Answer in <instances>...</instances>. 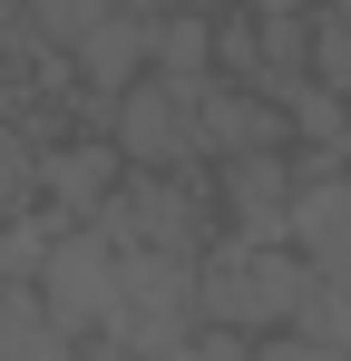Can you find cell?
Returning <instances> with one entry per match:
<instances>
[{
  "mask_svg": "<svg viewBox=\"0 0 351 361\" xmlns=\"http://www.w3.org/2000/svg\"><path fill=\"white\" fill-rule=\"evenodd\" d=\"M254 361H351L332 342H302V332H273V342H254Z\"/></svg>",
  "mask_w": 351,
  "mask_h": 361,
  "instance_id": "obj_9",
  "label": "cell"
},
{
  "mask_svg": "<svg viewBox=\"0 0 351 361\" xmlns=\"http://www.w3.org/2000/svg\"><path fill=\"white\" fill-rule=\"evenodd\" d=\"M283 235H292V254H302V264H312L322 283H342V274H351V166L292 195Z\"/></svg>",
  "mask_w": 351,
  "mask_h": 361,
  "instance_id": "obj_6",
  "label": "cell"
},
{
  "mask_svg": "<svg viewBox=\"0 0 351 361\" xmlns=\"http://www.w3.org/2000/svg\"><path fill=\"white\" fill-rule=\"evenodd\" d=\"M302 302H312V264L292 254V244H205V264H195V322L205 332H244V342H273L302 322Z\"/></svg>",
  "mask_w": 351,
  "mask_h": 361,
  "instance_id": "obj_1",
  "label": "cell"
},
{
  "mask_svg": "<svg viewBox=\"0 0 351 361\" xmlns=\"http://www.w3.org/2000/svg\"><path fill=\"white\" fill-rule=\"evenodd\" d=\"M78 78L108 88V98H127V88L147 78V20H137V10H108V20L78 39Z\"/></svg>",
  "mask_w": 351,
  "mask_h": 361,
  "instance_id": "obj_7",
  "label": "cell"
},
{
  "mask_svg": "<svg viewBox=\"0 0 351 361\" xmlns=\"http://www.w3.org/2000/svg\"><path fill=\"white\" fill-rule=\"evenodd\" d=\"M108 147L127 176H185L205 147H195V108L176 98V88H156V78H137L127 98L108 108Z\"/></svg>",
  "mask_w": 351,
  "mask_h": 361,
  "instance_id": "obj_3",
  "label": "cell"
},
{
  "mask_svg": "<svg viewBox=\"0 0 351 361\" xmlns=\"http://www.w3.org/2000/svg\"><path fill=\"white\" fill-rule=\"evenodd\" d=\"M117 185H127V166H117L108 137H58L49 157H39V195H49L58 225H98L117 205Z\"/></svg>",
  "mask_w": 351,
  "mask_h": 361,
  "instance_id": "obj_5",
  "label": "cell"
},
{
  "mask_svg": "<svg viewBox=\"0 0 351 361\" xmlns=\"http://www.w3.org/2000/svg\"><path fill=\"white\" fill-rule=\"evenodd\" d=\"M0 361H88V342H68L39 293H0Z\"/></svg>",
  "mask_w": 351,
  "mask_h": 361,
  "instance_id": "obj_8",
  "label": "cell"
},
{
  "mask_svg": "<svg viewBox=\"0 0 351 361\" xmlns=\"http://www.w3.org/2000/svg\"><path fill=\"white\" fill-rule=\"evenodd\" d=\"M39 302H49V322L68 342H108L127 322V254L98 225H68L58 254H49V274H39Z\"/></svg>",
  "mask_w": 351,
  "mask_h": 361,
  "instance_id": "obj_2",
  "label": "cell"
},
{
  "mask_svg": "<svg viewBox=\"0 0 351 361\" xmlns=\"http://www.w3.org/2000/svg\"><path fill=\"white\" fill-rule=\"evenodd\" d=\"M195 147L215 157V166H234V157H292V127L273 98H254V88H205L195 98Z\"/></svg>",
  "mask_w": 351,
  "mask_h": 361,
  "instance_id": "obj_4",
  "label": "cell"
}]
</instances>
